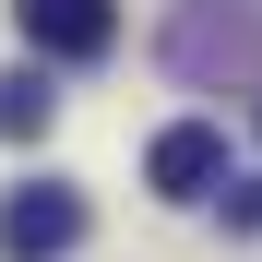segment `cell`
I'll return each instance as SVG.
<instances>
[{"label": "cell", "mask_w": 262, "mask_h": 262, "mask_svg": "<svg viewBox=\"0 0 262 262\" xmlns=\"http://www.w3.org/2000/svg\"><path fill=\"white\" fill-rule=\"evenodd\" d=\"M60 250H83V191L72 179H24L0 203V262H60Z\"/></svg>", "instance_id": "1"}, {"label": "cell", "mask_w": 262, "mask_h": 262, "mask_svg": "<svg viewBox=\"0 0 262 262\" xmlns=\"http://www.w3.org/2000/svg\"><path fill=\"white\" fill-rule=\"evenodd\" d=\"M143 179L167 203H214V191H227V131H214V119H167L143 143Z\"/></svg>", "instance_id": "2"}, {"label": "cell", "mask_w": 262, "mask_h": 262, "mask_svg": "<svg viewBox=\"0 0 262 262\" xmlns=\"http://www.w3.org/2000/svg\"><path fill=\"white\" fill-rule=\"evenodd\" d=\"M36 60H107L119 48V0H12Z\"/></svg>", "instance_id": "3"}, {"label": "cell", "mask_w": 262, "mask_h": 262, "mask_svg": "<svg viewBox=\"0 0 262 262\" xmlns=\"http://www.w3.org/2000/svg\"><path fill=\"white\" fill-rule=\"evenodd\" d=\"M48 119H60V96H48V72H0V143H36Z\"/></svg>", "instance_id": "4"}, {"label": "cell", "mask_w": 262, "mask_h": 262, "mask_svg": "<svg viewBox=\"0 0 262 262\" xmlns=\"http://www.w3.org/2000/svg\"><path fill=\"white\" fill-rule=\"evenodd\" d=\"M227 227H262V191H227Z\"/></svg>", "instance_id": "5"}]
</instances>
